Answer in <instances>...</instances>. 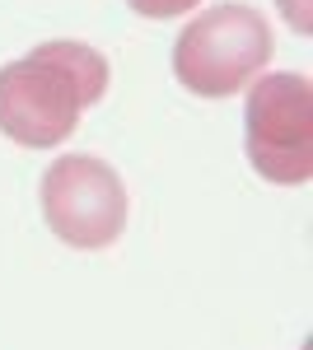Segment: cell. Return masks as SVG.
Masks as SVG:
<instances>
[{
  "instance_id": "obj_1",
  "label": "cell",
  "mask_w": 313,
  "mask_h": 350,
  "mask_svg": "<svg viewBox=\"0 0 313 350\" xmlns=\"http://www.w3.org/2000/svg\"><path fill=\"white\" fill-rule=\"evenodd\" d=\"M271 61V24L253 5L201 10L173 42V75L197 98H234Z\"/></svg>"
},
{
  "instance_id": "obj_2",
  "label": "cell",
  "mask_w": 313,
  "mask_h": 350,
  "mask_svg": "<svg viewBox=\"0 0 313 350\" xmlns=\"http://www.w3.org/2000/svg\"><path fill=\"white\" fill-rule=\"evenodd\" d=\"M243 145L258 178L304 187L313 178V84L304 70L258 75L243 103Z\"/></svg>"
},
{
  "instance_id": "obj_3",
  "label": "cell",
  "mask_w": 313,
  "mask_h": 350,
  "mask_svg": "<svg viewBox=\"0 0 313 350\" xmlns=\"http://www.w3.org/2000/svg\"><path fill=\"white\" fill-rule=\"evenodd\" d=\"M42 219L52 224V234L71 247L99 252L112 247L127 229L131 196L117 178V168L94 154H61L42 173Z\"/></svg>"
},
{
  "instance_id": "obj_4",
  "label": "cell",
  "mask_w": 313,
  "mask_h": 350,
  "mask_svg": "<svg viewBox=\"0 0 313 350\" xmlns=\"http://www.w3.org/2000/svg\"><path fill=\"white\" fill-rule=\"evenodd\" d=\"M94 108L79 80L42 56L38 47L10 66H0V135L24 150H56L79 126V112Z\"/></svg>"
},
{
  "instance_id": "obj_5",
  "label": "cell",
  "mask_w": 313,
  "mask_h": 350,
  "mask_svg": "<svg viewBox=\"0 0 313 350\" xmlns=\"http://www.w3.org/2000/svg\"><path fill=\"white\" fill-rule=\"evenodd\" d=\"M38 52L52 56V61H61V66L79 80V89L89 94V103H99V98L108 94V75H112V66H108V56L99 52V47H89V42H42Z\"/></svg>"
},
{
  "instance_id": "obj_6",
  "label": "cell",
  "mask_w": 313,
  "mask_h": 350,
  "mask_svg": "<svg viewBox=\"0 0 313 350\" xmlns=\"http://www.w3.org/2000/svg\"><path fill=\"white\" fill-rule=\"evenodd\" d=\"M127 5L145 19H178V14H192L201 0H127Z\"/></svg>"
},
{
  "instance_id": "obj_7",
  "label": "cell",
  "mask_w": 313,
  "mask_h": 350,
  "mask_svg": "<svg viewBox=\"0 0 313 350\" xmlns=\"http://www.w3.org/2000/svg\"><path fill=\"white\" fill-rule=\"evenodd\" d=\"M281 5V14H286V24L299 33V38H309L313 33V0H276Z\"/></svg>"
}]
</instances>
